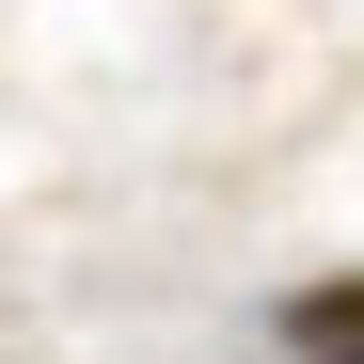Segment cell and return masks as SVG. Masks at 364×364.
<instances>
[{"mask_svg":"<svg viewBox=\"0 0 364 364\" xmlns=\"http://www.w3.org/2000/svg\"><path fill=\"white\" fill-rule=\"evenodd\" d=\"M285 348H301V364H364V269L301 285V301H285Z\"/></svg>","mask_w":364,"mask_h":364,"instance_id":"6da1fadb","label":"cell"}]
</instances>
